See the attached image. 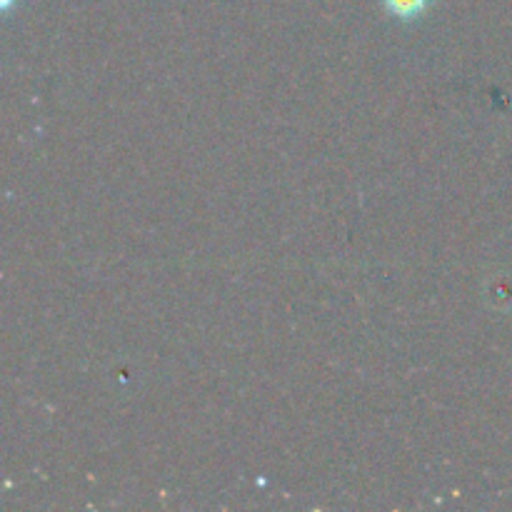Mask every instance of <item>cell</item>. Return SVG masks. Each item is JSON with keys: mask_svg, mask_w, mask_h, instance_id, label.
<instances>
[{"mask_svg": "<svg viewBox=\"0 0 512 512\" xmlns=\"http://www.w3.org/2000/svg\"><path fill=\"white\" fill-rule=\"evenodd\" d=\"M433 3L435 0H383V8L388 10L393 18L403 20V23H410V20L423 18Z\"/></svg>", "mask_w": 512, "mask_h": 512, "instance_id": "6da1fadb", "label": "cell"}, {"mask_svg": "<svg viewBox=\"0 0 512 512\" xmlns=\"http://www.w3.org/2000/svg\"><path fill=\"white\" fill-rule=\"evenodd\" d=\"M13 5V0H3V8H10Z\"/></svg>", "mask_w": 512, "mask_h": 512, "instance_id": "7a4b0ae2", "label": "cell"}]
</instances>
